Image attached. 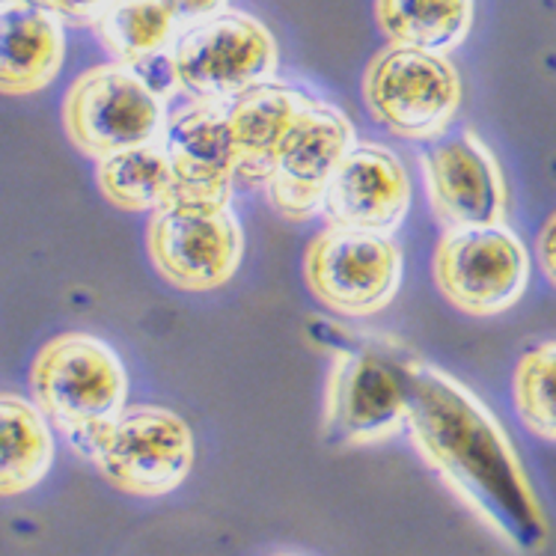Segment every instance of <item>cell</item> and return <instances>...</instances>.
<instances>
[{
  "label": "cell",
  "mask_w": 556,
  "mask_h": 556,
  "mask_svg": "<svg viewBox=\"0 0 556 556\" xmlns=\"http://www.w3.org/2000/svg\"><path fill=\"white\" fill-rule=\"evenodd\" d=\"M309 96L286 84H256L227 102L229 135L239 159L236 179L244 185H265L277 167L286 140L292 135Z\"/></svg>",
  "instance_id": "obj_15"
},
{
  "label": "cell",
  "mask_w": 556,
  "mask_h": 556,
  "mask_svg": "<svg viewBox=\"0 0 556 556\" xmlns=\"http://www.w3.org/2000/svg\"><path fill=\"white\" fill-rule=\"evenodd\" d=\"M161 143L170 159L176 200H232L239 159L229 135L227 102H191L170 114Z\"/></svg>",
  "instance_id": "obj_14"
},
{
  "label": "cell",
  "mask_w": 556,
  "mask_h": 556,
  "mask_svg": "<svg viewBox=\"0 0 556 556\" xmlns=\"http://www.w3.org/2000/svg\"><path fill=\"white\" fill-rule=\"evenodd\" d=\"M152 268L182 292L227 286L241 265L244 232L229 203L173 200L152 212L147 229Z\"/></svg>",
  "instance_id": "obj_8"
},
{
  "label": "cell",
  "mask_w": 556,
  "mask_h": 556,
  "mask_svg": "<svg viewBox=\"0 0 556 556\" xmlns=\"http://www.w3.org/2000/svg\"><path fill=\"white\" fill-rule=\"evenodd\" d=\"M96 182L104 200L123 212H159L176 200V179L161 140L102 159Z\"/></svg>",
  "instance_id": "obj_20"
},
{
  "label": "cell",
  "mask_w": 556,
  "mask_h": 556,
  "mask_svg": "<svg viewBox=\"0 0 556 556\" xmlns=\"http://www.w3.org/2000/svg\"><path fill=\"white\" fill-rule=\"evenodd\" d=\"M108 485L131 497H164L193 467L191 426L161 405H125L75 446Z\"/></svg>",
  "instance_id": "obj_4"
},
{
  "label": "cell",
  "mask_w": 556,
  "mask_h": 556,
  "mask_svg": "<svg viewBox=\"0 0 556 556\" xmlns=\"http://www.w3.org/2000/svg\"><path fill=\"white\" fill-rule=\"evenodd\" d=\"M179 90L193 102H229L277 75L280 51L253 15L224 10L185 27L170 51Z\"/></svg>",
  "instance_id": "obj_6"
},
{
  "label": "cell",
  "mask_w": 556,
  "mask_h": 556,
  "mask_svg": "<svg viewBox=\"0 0 556 556\" xmlns=\"http://www.w3.org/2000/svg\"><path fill=\"white\" fill-rule=\"evenodd\" d=\"M426 197L443 229L500 227L509 215V188L479 135L458 131L420 155Z\"/></svg>",
  "instance_id": "obj_12"
},
{
  "label": "cell",
  "mask_w": 556,
  "mask_h": 556,
  "mask_svg": "<svg viewBox=\"0 0 556 556\" xmlns=\"http://www.w3.org/2000/svg\"><path fill=\"white\" fill-rule=\"evenodd\" d=\"M414 354L384 337H364L333 349L321 438L330 446H378L396 438L408 417V375Z\"/></svg>",
  "instance_id": "obj_2"
},
{
  "label": "cell",
  "mask_w": 556,
  "mask_h": 556,
  "mask_svg": "<svg viewBox=\"0 0 556 556\" xmlns=\"http://www.w3.org/2000/svg\"><path fill=\"white\" fill-rule=\"evenodd\" d=\"M277 556H292V554H277Z\"/></svg>",
  "instance_id": "obj_26"
},
{
  "label": "cell",
  "mask_w": 556,
  "mask_h": 556,
  "mask_svg": "<svg viewBox=\"0 0 556 556\" xmlns=\"http://www.w3.org/2000/svg\"><path fill=\"white\" fill-rule=\"evenodd\" d=\"M164 125L167 99L116 60L80 72L63 99V128L87 159L102 161L161 140Z\"/></svg>",
  "instance_id": "obj_5"
},
{
  "label": "cell",
  "mask_w": 556,
  "mask_h": 556,
  "mask_svg": "<svg viewBox=\"0 0 556 556\" xmlns=\"http://www.w3.org/2000/svg\"><path fill=\"white\" fill-rule=\"evenodd\" d=\"M405 429L426 467L518 554L547 545V518L509 434L458 378L414 357Z\"/></svg>",
  "instance_id": "obj_1"
},
{
  "label": "cell",
  "mask_w": 556,
  "mask_h": 556,
  "mask_svg": "<svg viewBox=\"0 0 556 556\" xmlns=\"http://www.w3.org/2000/svg\"><path fill=\"white\" fill-rule=\"evenodd\" d=\"M30 396L48 422L78 446L125 408L128 372L108 342L84 330H66L36 352Z\"/></svg>",
  "instance_id": "obj_3"
},
{
  "label": "cell",
  "mask_w": 556,
  "mask_h": 556,
  "mask_svg": "<svg viewBox=\"0 0 556 556\" xmlns=\"http://www.w3.org/2000/svg\"><path fill=\"white\" fill-rule=\"evenodd\" d=\"M161 7L170 12L179 30H185V27H193V24L227 10V0H161Z\"/></svg>",
  "instance_id": "obj_23"
},
{
  "label": "cell",
  "mask_w": 556,
  "mask_h": 556,
  "mask_svg": "<svg viewBox=\"0 0 556 556\" xmlns=\"http://www.w3.org/2000/svg\"><path fill=\"white\" fill-rule=\"evenodd\" d=\"M10 3H22V0H0V7H10Z\"/></svg>",
  "instance_id": "obj_25"
},
{
  "label": "cell",
  "mask_w": 556,
  "mask_h": 556,
  "mask_svg": "<svg viewBox=\"0 0 556 556\" xmlns=\"http://www.w3.org/2000/svg\"><path fill=\"white\" fill-rule=\"evenodd\" d=\"M92 30L116 63L135 68L159 96L170 99L179 90L170 51L182 30L161 0H114Z\"/></svg>",
  "instance_id": "obj_16"
},
{
  "label": "cell",
  "mask_w": 556,
  "mask_h": 556,
  "mask_svg": "<svg viewBox=\"0 0 556 556\" xmlns=\"http://www.w3.org/2000/svg\"><path fill=\"white\" fill-rule=\"evenodd\" d=\"M364 102L396 137L434 140L462 108V78L446 54L390 42L366 66Z\"/></svg>",
  "instance_id": "obj_7"
},
{
  "label": "cell",
  "mask_w": 556,
  "mask_h": 556,
  "mask_svg": "<svg viewBox=\"0 0 556 556\" xmlns=\"http://www.w3.org/2000/svg\"><path fill=\"white\" fill-rule=\"evenodd\" d=\"M354 143L352 119L333 104L309 99L265 182L274 212L289 224L321 215L333 173L340 170Z\"/></svg>",
  "instance_id": "obj_11"
},
{
  "label": "cell",
  "mask_w": 556,
  "mask_h": 556,
  "mask_svg": "<svg viewBox=\"0 0 556 556\" xmlns=\"http://www.w3.org/2000/svg\"><path fill=\"white\" fill-rule=\"evenodd\" d=\"M511 396L523 426L535 438L556 443V340L539 342L521 354Z\"/></svg>",
  "instance_id": "obj_21"
},
{
  "label": "cell",
  "mask_w": 556,
  "mask_h": 556,
  "mask_svg": "<svg viewBox=\"0 0 556 556\" xmlns=\"http://www.w3.org/2000/svg\"><path fill=\"white\" fill-rule=\"evenodd\" d=\"M434 286L455 309L489 318L511 309L530 283V253L506 224L443 229L432 260Z\"/></svg>",
  "instance_id": "obj_9"
},
{
  "label": "cell",
  "mask_w": 556,
  "mask_h": 556,
  "mask_svg": "<svg viewBox=\"0 0 556 556\" xmlns=\"http://www.w3.org/2000/svg\"><path fill=\"white\" fill-rule=\"evenodd\" d=\"M410 179L405 164L378 143H354L325 197V220L333 227L393 236L410 208Z\"/></svg>",
  "instance_id": "obj_13"
},
{
  "label": "cell",
  "mask_w": 556,
  "mask_h": 556,
  "mask_svg": "<svg viewBox=\"0 0 556 556\" xmlns=\"http://www.w3.org/2000/svg\"><path fill=\"white\" fill-rule=\"evenodd\" d=\"M375 18L396 46L450 54L470 36L473 0H375Z\"/></svg>",
  "instance_id": "obj_19"
},
{
  "label": "cell",
  "mask_w": 556,
  "mask_h": 556,
  "mask_svg": "<svg viewBox=\"0 0 556 556\" xmlns=\"http://www.w3.org/2000/svg\"><path fill=\"white\" fill-rule=\"evenodd\" d=\"M535 253H539V265H542V271L551 280V286H556V212L547 217V224L539 232Z\"/></svg>",
  "instance_id": "obj_24"
},
{
  "label": "cell",
  "mask_w": 556,
  "mask_h": 556,
  "mask_svg": "<svg viewBox=\"0 0 556 556\" xmlns=\"http://www.w3.org/2000/svg\"><path fill=\"white\" fill-rule=\"evenodd\" d=\"M66 58L63 22L39 0L0 7V92L30 96L58 78Z\"/></svg>",
  "instance_id": "obj_17"
},
{
  "label": "cell",
  "mask_w": 556,
  "mask_h": 556,
  "mask_svg": "<svg viewBox=\"0 0 556 556\" xmlns=\"http://www.w3.org/2000/svg\"><path fill=\"white\" fill-rule=\"evenodd\" d=\"M54 465V432L34 399L0 393V497L34 491Z\"/></svg>",
  "instance_id": "obj_18"
},
{
  "label": "cell",
  "mask_w": 556,
  "mask_h": 556,
  "mask_svg": "<svg viewBox=\"0 0 556 556\" xmlns=\"http://www.w3.org/2000/svg\"><path fill=\"white\" fill-rule=\"evenodd\" d=\"M42 7L58 15L63 24L72 27H92L102 18V12L114 3V0H39Z\"/></svg>",
  "instance_id": "obj_22"
},
{
  "label": "cell",
  "mask_w": 556,
  "mask_h": 556,
  "mask_svg": "<svg viewBox=\"0 0 556 556\" xmlns=\"http://www.w3.org/2000/svg\"><path fill=\"white\" fill-rule=\"evenodd\" d=\"M304 280L321 307L369 318L393 304L402 286V250L390 236L328 224L309 241Z\"/></svg>",
  "instance_id": "obj_10"
}]
</instances>
